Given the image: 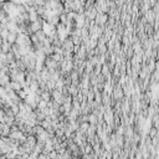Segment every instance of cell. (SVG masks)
<instances>
[{
  "label": "cell",
  "mask_w": 159,
  "mask_h": 159,
  "mask_svg": "<svg viewBox=\"0 0 159 159\" xmlns=\"http://www.w3.org/2000/svg\"><path fill=\"white\" fill-rule=\"evenodd\" d=\"M0 49H1V52L3 54H8L11 51V49H13V45H11L8 40H3L1 45H0Z\"/></svg>",
  "instance_id": "cell-1"
},
{
  "label": "cell",
  "mask_w": 159,
  "mask_h": 159,
  "mask_svg": "<svg viewBox=\"0 0 159 159\" xmlns=\"http://www.w3.org/2000/svg\"><path fill=\"white\" fill-rule=\"evenodd\" d=\"M18 35L19 34L18 32H14V31H10L9 32V35H8V41L11 44V45H14V44H16V40H18Z\"/></svg>",
  "instance_id": "cell-2"
},
{
  "label": "cell",
  "mask_w": 159,
  "mask_h": 159,
  "mask_svg": "<svg viewBox=\"0 0 159 159\" xmlns=\"http://www.w3.org/2000/svg\"><path fill=\"white\" fill-rule=\"evenodd\" d=\"M10 86H11V90L15 91V92H19L20 90H22V85L20 82H18V81H11Z\"/></svg>",
  "instance_id": "cell-3"
},
{
  "label": "cell",
  "mask_w": 159,
  "mask_h": 159,
  "mask_svg": "<svg viewBox=\"0 0 159 159\" xmlns=\"http://www.w3.org/2000/svg\"><path fill=\"white\" fill-rule=\"evenodd\" d=\"M5 118H6V112L4 108H0V122L5 123Z\"/></svg>",
  "instance_id": "cell-4"
},
{
  "label": "cell",
  "mask_w": 159,
  "mask_h": 159,
  "mask_svg": "<svg viewBox=\"0 0 159 159\" xmlns=\"http://www.w3.org/2000/svg\"><path fill=\"white\" fill-rule=\"evenodd\" d=\"M123 96V92H122V90L121 88H116V91H115V97H116V100H118V98H121Z\"/></svg>",
  "instance_id": "cell-5"
},
{
  "label": "cell",
  "mask_w": 159,
  "mask_h": 159,
  "mask_svg": "<svg viewBox=\"0 0 159 159\" xmlns=\"http://www.w3.org/2000/svg\"><path fill=\"white\" fill-rule=\"evenodd\" d=\"M91 150H92V147H91V145H87V147H86V153H90Z\"/></svg>",
  "instance_id": "cell-6"
},
{
  "label": "cell",
  "mask_w": 159,
  "mask_h": 159,
  "mask_svg": "<svg viewBox=\"0 0 159 159\" xmlns=\"http://www.w3.org/2000/svg\"><path fill=\"white\" fill-rule=\"evenodd\" d=\"M5 1H8V0H0V4H4Z\"/></svg>",
  "instance_id": "cell-7"
}]
</instances>
